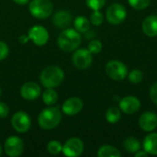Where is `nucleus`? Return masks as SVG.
I'll return each instance as SVG.
<instances>
[{
    "label": "nucleus",
    "instance_id": "1",
    "mask_svg": "<svg viewBox=\"0 0 157 157\" xmlns=\"http://www.w3.org/2000/svg\"><path fill=\"white\" fill-rule=\"evenodd\" d=\"M64 78L63 69L56 65H51L42 70L40 80L42 86L46 88H54L59 86Z\"/></svg>",
    "mask_w": 157,
    "mask_h": 157
},
{
    "label": "nucleus",
    "instance_id": "2",
    "mask_svg": "<svg viewBox=\"0 0 157 157\" xmlns=\"http://www.w3.org/2000/svg\"><path fill=\"white\" fill-rule=\"evenodd\" d=\"M58 46L61 50L70 52L76 50L81 44V36L76 29H66L58 37Z\"/></svg>",
    "mask_w": 157,
    "mask_h": 157
},
{
    "label": "nucleus",
    "instance_id": "3",
    "mask_svg": "<svg viewBox=\"0 0 157 157\" xmlns=\"http://www.w3.org/2000/svg\"><path fill=\"white\" fill-rule=\"evenodd\" d=\"M62 121V113L58 108L49 107L41 110L39 115L38 121L40 128L44 130H52L59 125Z\"/></svg>",
    "mask_w": 157,
    "mask_h": 157
},
{
    "label": "nucleus",
    "instance_id": "4",
    "mask_svg": "<svg viewBox=\"0 0 157 157\" xmlns=\"http://www.w3.org/2000/svg\"><path fill=\"white\" fill-rule=\"evenodd\" d=\"M30 14L39 19L48 18L53 10V6L50 0H32L29 6Z\"/></svg>",
    "mask_w": 157,
    "mask_h": 157
},
{
    "label": "nucleus",
    "instance_id": "5",
    "mask_svg": "<svg viewBox=\"0 0 157 157\" xmlns=\"http://www.w3.org/2000/svg\"><path fill=\"white\" fill-rule=\"evenodd\" d=\"M105 71L108 76L115 81L124 80L128 75V67L125 63L118 60L109 61L106 64Z\"/></svg>",
    "mask_w": 157,
    "mask_h": 157
},
{
    "label": "nucleus",
    "instance_id": "6",
    "mask_svg": "<svg viewBox=\"0 0 157 157\" xmlns=\"http://www.w3.org/2000/svg\"><path fill=\"white\" fill-rule=\"evenodd\" d=\"M127 17V10L121 4H112L106 12V18L112 25L121 24Z\"/></svg>",
    "mask_w": 157,
    "mask_h": 157
},
{
    "label": "nucleus",
    "instance_id": "7",
    "mask_svg": "<svg viewBox=\"0 0 157 157\" xmlns=\"http://www.w3.org/2000/svg\"><path fill=\"white\" fill-rule=\"evenodd\" d=\"M92 60V53L88 51V49H78L72 56L74 65L80 70L87 69L91 65Z\"/></svg>",
    "mask_w": 157,
    "mask_h": 157
},
{
    "label": "nucleus",
    "instance_id": "8",
    "mask_svg": "<svg viewBox=\"0 0 157 157\" xmlns=\"http://www.w3.org/2000/svg\"><path fill=\"white\" fill-rule=\"evenodd\" d=\"M11 124L15 131L19 133L27 132L31 125V121L29 116L24 111L16 112L11 119Z\"/></svg>",
    "mask_w": 157,
    "mask_h": 157
},
{
    "label": "nucleus",
    "instance_id": "9",
    "mask_svg": "<svg viewBox=\"0 0 157 157\" xmlns=\"http://www.w3.org/2000/svg\"><path fill=\"white\" fill-rule=\"evenodd\" d=\"M62 152L65 156H79L84 152V144L79 138H71L63 145Z\"/></svg>",
    "mask_w": 157,
    "mask_h": 157
},
{
    "label": "nucleus",
    "instance_id": "10",
    "mask_svg": "<svg viewBox=\"0 0 157 157\" xmlns=\"http://www.w3.org/2000/svg\"><path fill=\"white\" fill-rule=\"evenodd\" d=\"M23 141L17 136L8 137L5 142V153L10 157L19 156L23 153Z\"/></svg>",
    "mask_w": 157,
    "mask_h": 157
},
{
    "label": "nucleus",
    "instance_id": "11",
    "mask_svg": "<svg viewBox=\"0 0 157 157\" xmlns=\"http://www.w3.org/2000/svg\"><path fill=\"white\" fill-rule=\"evenodd\" d=\"M29 39L37 46H43L47 43L49 40V32L48 30L40 25L33 26L29 30Z\"/></svg>",
    "mask_w": 157,
    "mask_h": 157
},
{
    "label": "nucleus",
    "instance_id": "12",
    "mask_svg": "<svg viewBox=\"0 0 157 157\" xmlns=\"http://www.w3.org/2000/svg\"><path fill=\"white\" fill-rule=\"evenodd\" d=\"M119 108L123 113L127 115H132L140 109L141 101L134 96H127L120 100Z\"/></svg>",
    "mask_w": 157,
    "mask_h": 157
},
{
    "label": "nucleus",
    "instance_id": "13",
    "mask_svg": "<svg viewBox=\"0 0 157 157\" xmlns=\"http://www.w3.org/2000/svg\"><path fill=\"white\" fill-rule=\"evenodd\" d=\"M83 107H84L83 101L79 98L74 97L66 99L63 102L62 109L64 114L68 116H75L83 109Z\"/></svg>",
    "mask_w": 157,
    "mask_h": 157
},
{
    "label": "nucleus",
    "instance_id": "14",
    "mask_svg": "<svg viewBox=\"0 0 157 157\" xmlns=\"http://www.w3.org/2000/svg\"><path fill=\"white\" fill-rule=\"evenodd\" d=\"M139 126L144 132H153L157 127V115L153 111L143 113L139 119Z\"/></svg>",
    "mask_w": 157,
    "mask_h": 157
},
{
    "label": "nucleus",
    "instance_id": "15",
    "mask_svg": "<svg viewBox=\"0 0 157 157\" xmlns=\"http://www.w3.org/2000/svg\"><path fill=\"white\" fill-rule=\"evenodd\" d=\"M20 95L26 100H35L40 95V87L34 82H27L21 86Z\"/></svg>",
    "mask_w": 157,
    "mask_h": 157
},
{
    "label": "nucleus",
    "instance_id": "16",
    "mask_svg": "<svg viewBox=\"0 0 157 157\" xmlns=\"http://www.w3.org/2000/svg\"><path fill=\"white\" fill-rule=\"evenodd\" d=\"M143 32L148 37L157 36V16L150 15L144 18L142 24Z\"/></svg>",
    "mask_w": 157,
    "mask_h": 157
},
{
    "label": "nucleus",
    "instance_id": "17",
    "mask_svg": "<svg viewBox=\"0 0 157 157\" xmlns=\"http://www.w3.org/2000/svg\"><path fill=\"white\" fill-rule=\"evenodd\" d=\"M52 22L55 27L60 28V29H64L71 24L72 15L68 11L59 10L54 14L52 17Z\"/></svg>",
    "mask_w": 157,
    "mask_h": 157
},
{
    "label": "nucleus",
    "instance_id": "18",
    "mask_svg": "<svg viewBox=\"0 0 157 157\" xmlns=\"http://www.w3.org/2000/svg\"><path fill=\"white\" fill-rule=\"evenodd\" d=\"M144 150L149 155H157V133H150L144 139Z\"/></svg>",
    "mask_w": 157,
    "mask_h": 157
},
{
    "label": "nucleus",
    "instance_id": "19",
    "mask_svg": "<svg viewBox=\"0 0 157 157\" xmlns=\"http://www.w3.org/2000/svg\"><path fill=\"white\" fill-rule=\"evenodd\" d=\"M121 155V152L111 145H103L98 151V157H120Z\"/></svg>",
    "mask_w": 157,
    "mask_h": 157
},
{
    "label": "nucleus",
    "instance_id": "20",
    "mask_svg": "<svg viewBox=\"0 0 157 157\" xmlns=\"http://www.w3.org/2000/svg\"><path fill=\"white\" fill-rule=\"evenodd\" d=\"M123 147L126 150V152L130 154H135L141 149V144L138 139L134 137H129L123 142Z\"/></svg>",
    "mask_w": 157,
    "mask_h": 157
},
{
    "label": "nucleus",
    "instance_id": "21",
    "mask_svg": "<svg viewBox=\"0 0 157 157\" xmlns=\"http://www.w3.org/2000/svg\"><path fill=\"white\" fill-rule=\"evenodd\" d=\"M121 118V110L116 106H112L106 111V120L108 122L114 124L117 123Z\"/></svg>",
    "mask_w": 157,
    "mask_h": 157
},
{
    "label": "nucleus",
    "instance_id": "22",
    "mask_svg": "<svg viewBox=\"0 0 157 157\" xmlns=\"http://www.w3.org/2000/svg\"><path fill=\"white\" fill-rule=\"evenodd\" d=\"M74 25L78 32H86L90 28V20L85 16H78L75 19Z\"/></svg>",
    "mask_w": 157,
    "mask_h": 157
},
{
    "label": "nucleus",
    "instance_id": "23",
    "mask_svg": "<svg viewBox=\"0 0 157 157\" xmlns=\"http://www.w3.org/2000/svg\"><path fill=\"white\" fill-rule=\"evenodd\" d=\"M58 100V94L53 88H47L42 94V101L47 106L54 105Z\"/></svg>",
    "mask_w": 157,
    "mask_h": 157
},
{
    "label": "nucleus",
    "instance_id": "24",
    "mask_svg": "<svg viewBox=\"0 0 157 157\" xmlns=\"http://www.w3.org/2000/svg\"><path fill=\"white\" fill-rule=\"evenodd\" d=\"M128 78L129 81L132 84H139L143 81L144 79V73L139 70V69H133L128 74Z\"/></svg>",
    "mask_w": 157,
    "mask_h": 157
},
{
    "label": "nucleus",
    "instance_id": "25",
    "mask_svg": "<svg viewBox=\"0 0 157 157\" xmlns=\"http://www.w3.org/2000/svg\"><path fill=\"white\" fill-rule=\"evenodd\" d=\"M130 6L136 10H143L149 6L151 0H128Z\"/></svg>",
    "mask_w": 157,
    "mask_h": 157
},
{
    "label": "nucleus",
    "instance_id": "26",
    "mask_svg": "<svg viewBox=\"0 0 157 157\" xmlns=\"http://www.w3.org/2000/svg\"><path fill=\"white\" fill-rule=\"evenodd\" d=\"M47 150L51 155H58L63 150V145L58 141H51L47 145Z\"/></svg>",
    "mask_w": 157,
    "mask_h": 157
},
{
    "label": "nucleus",
    "instance_id": "27",
    "mask_svg": "<svg viewBox=\"0 0 157 157\" xmlns=\"http://www.w3.org/2000/svg\"><path fill=\"white\" fill-rule=\"evenodd\" d=\"M104 21V17L99 10H94V12L90 15V22L94 26H100Z\"/></svg>",
    "mask_w": 157,
    "mask_h": 157
},
{
    "label": "nucleus",
    "instance_id": "28",
    "mask_svg": "<svg viewBox=\"0 0 157 157\" xmlns=\"http://www.w3.org/2000/svg\"><path fill=\"white\" fill-rule=\"evenodd\" d=\"M88 51L92 53V54H97L99 53L102 50V43L100 40H92L89 43H88Z\"/></svg>",
    "mask_w": 157,
    "mask_h": 157
},
{
    "label": "nucleus",
    "instance_id": "29",
    "mask_svg": "<svg viewBox=\"0 0 157 157\" xmlns=\"http://www.w3.org/2000/svg\"><path fill=\"white\" fill-rule=\"evenodd\" d=\"M87 6L92 10H100L106 4V0H86Z\"/></svg>",
    "mask_w": 157,
    "mask_h": 157
},
{
    "label": "nucleus",
    "instance_id": "30",
    "mask_svg": "<svg viewBox=\"0 0 157 157\" xmlns=\"http://www.w3.org/2000/svg\"><path fill=\"white\" fill-rule=\"evenodd\" d=\"M8 52H9L8 46L5 42L0 41V61L5 60L7 57Z\"/></svg>",
    "mask_w": 157,
    "mask_h": 157
},
{
    "label": "nucleus",
    "instance_id": "31",
    "mask_svg": "<svg viewBox=\"0 0 157 157\" xmlns=\"http://www.w3.org/2000/svg\"><path fill=\"white\" fill-rule=\"evenodd\" d=\"M149 95H150L151 100H152L155 105H157V82L156 83H155V84H153V86H151Z\"/></svg>",
    "mask_w": 157,
    "mask_h": 157
},
{
    "label": "nucleus",
    "instance_id": "32",
    "mask_svg": "<svg viewBox=\"0 0 157 157\" xmlns=\"http://www.w3.org/2000/svg\"><path fill=\"white\" fill-rule=\"evenodd\" d=\"M8 114H9L8 106L4 102H0V118L5 119L8 116Z\"/></svg>",
    "mask_w": 157,
    "mask_h": 157
},
{
    "label": "nucleus",
    "instance_id": "33",
    "mask_svg": "<svg viewBox=\"0 0 157 157\" xmlns=\"http://www.w3.org/2000/svg\"><path fill=\"white\" fill-rule=\"evenodd\" d=\"M148 153L146 152V151H144V150H139L138 152H136L135 154H134V155L135 157H147L148 156Z\"/></svg>",
    "mask_w": 157,
    "mask_h": 157
},
{
    "label": "nucleus",
    "instance_id": "34",
    "mask_svg": "<svg viewBox=\"0 0 157 157\" xmlns=\"http://www.w3.org/2000/svg\"><path fill=\"white\" fill-rule=\"evenodd\" d=\"M29 40V36H25V35H22V36H20V37L18 38V41H19L20 43H22V44L28 42Z\"/></svg>",
    "mask_w": 157,
    "mask_h": 157
},
{
    "label": "nucleus",
    "instance_id": "35",
    "mask_svg": "<svg viewBox=\"0 0 157 157\" xmlns=\"http://www.w3.org/2000/svg\"><path fill=\"white\" fill-rule=\"evenodd\" d=\"M13 1L17 5H26L29 2V0H13Z\"/></svg>",
    "mask_w": 157,
    "mask_h": 157
},
{
    "label": "nucleus",
    "instance_id": "36",
    "mask_svg": "<svg viewBox=\"0 0 157 157\" xmlns=\"http://www.w3.org/2000/svg\"><path fill=\"white\" fill-rule=\"evenodd\" d=\"M2 155V148H1V145H0V155Z\"/></svg>",
    "mask_w": 157,
    "mask_h": 157
},
{
    "label": "nucleus",
    "instance_id": "37",
    "mask_svg": "<svg viewBox=\"0 0 157 157\" xmlns=\"http://www.w3.org/2000/svg\"><path fill=\"white\" fill-rule=\"evenodd\" d=\"M0 96H1V89H0Z\"/></svg>",
    "mask_w": 157,
    "mask_h": 157
}]
</instances>
